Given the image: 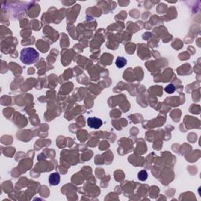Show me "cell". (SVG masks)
Returning a JSON list of instances; mask_svg holds the SVG:
<instances>
[{
  "label": "cell",
  "mask_w": 201,
  "mask_h": 201,
  "mask_svg": "<svg viewBox=\"0 0 201 201\" xmlns=\"http://www.w3.org/2000/svg\"><path fill=\"white\" fill-rule=\"evenodd\" d=\"M40 58V54L34 48H25L21 52V61L25 64L35 63Z\"/></svg>",
  "instance_id": "1"
},
{
  "label": "cell",
  "mask_w": 201,
  "mask_h": 201,
  "mask_svg": "<svg viewBox=\"0 0 201 201\" xmlns=\"http://www.w3.org/2000/svg\"><path fill=\"white\" fill-rule=\"evenodd\" d=\"M87 125L93 129H98L102 126V121L97 117H89L87 119Z\"/></svg>",
  "instance_id": "2"
},
{
  "label": "cell",
  "mask_w": 201,
  "mask_h": 201,
  "mask_svg": "<svg viewBox=\"0 0 201 201\" xmlns=\"http://www.w3.org/2000/svg\"><path fill=\"white\" fill-rule=\"evenodd\" d=\"M116 66L118 67L119 69H121L123 67H124L126 64V58H123V57H118L116 59Z\"/></svg>",
  "instance_id": "4"
},
{
  "label": "cell",
  "mask_w": 201,
  "mask_h": 201,
  "mask_svg": "<svg viewBox=\"0 0 201 201\" xmlns=\"http://www.w3.org/2000/svg\"><path fill=\"white\" fill-rule=\"evenodd\" d=\"M164 90L167 93H173L175 91V87H174V86L173 84H169V85H167L165 87Z\"/></svg>",
  "instance_id": "6"
},
{
  "label": "cell",
  "mask_w": 201,
  "mask_h": 201,
  "mask_svg": "<svg viewBox=\"0 0 201 201\" xmlns=\"http://www.w3.org/2000/svg\"><path fill=\"white\" fill-rule=\"evenodd\" d=\"M60 174L58 172L53 173L49 176V183L50 185H57L60 183Z\"/></svg>",
  "instance_id": "3"
},
{
  "label": "cell",
  "mask_w": 201,
  "mask_h": 201,
  "mask_svg": "<svg viewBox=\"0 0 201 201\" xmlns=\"http://www.w3.org/2000/svg\"><path fill=\"white\" fill-rule=\"evenodd\" d=\"M137 177H138V179L140 181H145L148 178V173L146 170H141L140 172L137 174Z\"/></svg>",
  "instance_id": "5"
}]
</instances>
